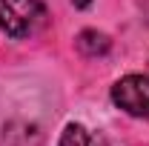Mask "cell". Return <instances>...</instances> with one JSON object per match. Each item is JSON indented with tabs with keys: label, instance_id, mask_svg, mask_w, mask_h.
<instances>
[{
	"label": "cell",
	"instance_id": "1",
	"mask_svg": "<svg viewBox=\"0 0 149 146\" xmlns=\"http://www.w3.org/2000/svg\"><path fill=\"white\" fill-rule=\"evenodd\" d=\"M46 23V6L40 0H0V29L15 40L32 37Z\"/></svg>",
	"mask_w": 149,
	"mask_h": 146
},
{
	"label": "cell",
	"instance_id": "2",
	"mask_svg": "<svg viewBox=\"0 0 149 146\" xmlns=\"http://www.w3.org/2000/svg\"><path fill=\"white\" fill-rule=\"evenodd\" d=\"M112 100L126 115L149 120V77L146 74H126V77H120L112 86Z\"/></svg>",
	"mask_w": 149,
	"mask_h": 146
},
{
	"label": "cell",
	"instance_id": "3",
	"mask_svg": "<svg viewBox=\"0 0 149 146\" xmlns=\"http://www.w3.org/2000/svg\"><path fill=\"white\" fill-rule=\"evenodd\" d=\"M57 146H109V140L103 135L92 132V129H86L83 123H69L63 129Z\"/></svg>",
	"mask_w": 149,
	"mask_h": 146
},
{
	"label": "cell",
	"instance_id": "4",
	"mask_svg": "<svg viewBox=\"0 0 149 146\" xmlns=\"http://www.w3.org/2000/svg\"><path fill=\"white\" fill-rule=\"evenodd\" d=\"M77 49L83 52V55H106L109 52V37L100 35V32H95V29H86V32H80L77 35Z\"/></svg>",
	"mask_w": 149,
	"mask_h": 146
}]
</instances>
